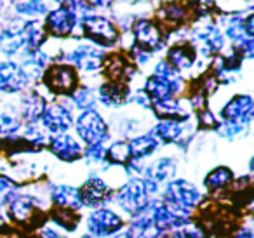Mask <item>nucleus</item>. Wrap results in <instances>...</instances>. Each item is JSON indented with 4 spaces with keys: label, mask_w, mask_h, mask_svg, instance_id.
Returning a JSON list of instances; mask_svg holds the SVG:
<instances>
[{
    "label": "nucleus",
    "mask_w": 254,
    "mask_h": 238,
    "mask_svg": "<svg viewBox=\"0 0 254 238\" xmlns=\"http://www.w3.org/2000/svg\"><path fill=\"white\" fill-rule=\"evenodd\" d=\"M9 217L26 230H37L47 223V214L30 195H16L9 203Z\"/></svg>",
    "instance_id": "nucleus-1"
},
{
    "label": "nucleus",
    "mask_w": 254,
    "mask_h": 238,
    "mask_svg": "<svg viewBox=\"0 0 254 238\" xmlns=\"http://www.w3.org/2000/svg\"><path fill=\"white\" fill-rule=\"evenodd\" d=\"M42 84L51 94L73 96L78 87L77 70L68 64H51L42 71Z\"/></svg>",
    "instance_id": "nucleus-2"
},
{
    "label": "nucleus",
    "mask_w": 254,
    "mask_h": 238,
    "mask_svg": "<svg viewBox=\"0 0 254 238\" xmlns=\"http://www.w3.org/2000/svg\"><path fill=\"white\" fill-rule=\"evenodd\" d=\"M115 200L127 214L131 216H139L143 210L148 205V191H146V186L143 182V179H131L129 182L122 186V188L117 191Z\"/></svg>",
    "instance_id": "nucleus-3"
},
{
    "label": "nucleus",
    "mask_w": 254,
    "mask_h": 238,
    "mask_svg": "<svg viewBox=\"0 0 254 238\" xmlns=\"http://www.w3.org/2000/svg\"><path fill=\"white\" fill-rule=\"evenodd\" d=\"M80 28L85 39L103 47L113 46L119 39V30L112 21H108L103 16H85L80 19Z\"/></svg>",
    "instance_id": "nucleus-4"
},
{
    "label": "nucleus",
    "mask_w": 254,
    "mask_h": 238,
    "mask_svg": "<svg viewBox=\"0 0 254 238\" xmlns=\"http://www.w3.org/2000/svg\"><path fill=\"white\" fill-rule=\"evenodd\" d=\"M132 33H134V49L148 56L157 53L164 46V39H166L160 26L150 19H138L132 26Z\"/></svg>",
    "instance_id": "nucleus-5"
},
{
    "label": "nucleus",
    "mask_w": 254,
    "mask_h": 238,
    "mask_svg": "<svg viewBox=\"0 0 254 238\" xmlns=\"http://www.w3.org/2000/svg\"><path fill=\"white\" fill-rule=\"evenodd\" d=\"M75 127H77V134L82 137L84 143H87V146L103 144V141L108 139V127L101 119V115L94 110L82 113Z\"/></svg>",
    "instance_id": "nucleus-6"
},
{
    "label": "nucleus",
    "mask_w": 254,
    "mask_h": 238,
    "mask_svg": "<svg viewBox=\"0 0 254 238\" xmlns=\"http://www.w3.org/2000/svg\"><path fill=\"white\" fill-rule=\"evenodd\" d=\"M202 200V195L191 182L185 179H174L167 182L166 191H164V202L173 203V205L183 207V209L191 210L197 207Z\"/></svg>",
    "instance_id": "nucleus-7"
},
{
    "label": "nucleus",
    "mask_w": 254,
    "mask_h": 238,
    "mask_svg": "<svg viewBox=\"0 0 254 238\" xmlns=\"http://www.w3.org/2000/svg\"><path fill=\"white\" fill-rule=\"evenodd\" d=\"M124 228V221L119 214L110 209H96L87 219V230L92 238L112 237Z\"/></svg>",
    "instance_id": "nucleus-8"
},
{
    "label": "nucleus",
    "mask_w": 254,
    "mask_h": 238,
    "mask_svg": "<svg viewBox=\"0 0 254 238\" xmlns=\"http://www.w3.org/2000/svg\"><path fill=\"white\" fill-rule=\"evenodd\" d=\"M75 23H77V12L73 11L71 4H61L60 9L47 14L46 23L42 26L46 35L49 33L53 37H68L73 32Z\"/></svg>",
    "instance_id": "nucleus-9"
},
{
    "label": "nucleus",
    "mask_w": 254,
    "mask_h": 238,
    "mask_svg": "<svg viewBox=\"0 0 254 238\" xmlns=\"http://www.w3.org/2000/svg\"><path fill=\"white\" fill-rule=\"evenodd\" d=\"M254 115V103L253 98L247 94H237L223 106L221 117L225 122L237 123V125L247 127Z\"/></svg>",
    "instance_id": "nucleus-10"
},
{
    "label": "nucleus",
    "mask_w": 254,
    "mask_h": 238,
    "mask_svg": "<svg viewBox=\"0 0 254 238\" xmlns=\"http://www.w3.org/2000/svg\"><path fill=\"white\" fill-rule=\"evenodd\" d=\"M78 196H80V205L94 209V207L103 205L112 198V189L108 188V184L103 179L91 178L80 186Z\"/></svg>",
    "instance_id": "nucleus-11"
},
{
    "label": "nucleus",
    "mask_w": 254,
    "mask_h": 238,
    "mask_svg": "<svg viewBox=\"0 0 254 238\" xmlns=\"http://www.w3.org/2000/svg\"><path fill=\"white\" fill-rule=\"evenodd\" d=\"M183 87V80H167L159 75H152L146 78L145 84V94L153 103L167 101V99H174V94L181 91Z\"/></svg>",
    "instance_id": "nucleus-12"
},
{
    "label": "nucleus",
    "mask_w": 254,
    "mask_h": 238,
    "mask_svg": "<svg viewBox=\"0 0 254 238\" xmlns=\"http://www.w3.org/2000/svg\"><path fill=\"white\" fill-rule=\"evenodd\" d=\"M174 174H176V165L171 158H159L152 165H148L145 169V179H143L148 195L155 193L160 182L169 181L171 178H174Z\"/></svg>",
    "instance_id": "nucleus-13"
},
{
    "label": "nucleus",
    "mask_w": 254,
    "mask_h": 238,
    "mask_svg": "<svg viewBox=\"0 0 254 238\" xmlns=\"http://www.w3.org/2000/svg\"><path fill=\"white\" fill-rule=\"evenodd\" d=\"M30 80L25 75V71L21 70V66H18L16 63L5 61L0 63V91L4 92H21L28 87Z\"/></svg>",
    "instance_id": "nucleus-14"
},
{
    "label": "nucleus",
    "mask_w": 254,
    "mask_h": 238,
    "mask_svg": "<svg viewBox=\"0 0 254 238\" xmlns=\"http://www.w3.org/2000/svg\"><path fill=\"white\" fill-rule=\"evenodd\" d=\"M42 120V125L46 127L49 132H53L54 136L58 134H64L71 125H73V117L68 112L64 106L61 105H51L46 106V112L40 117Z\"/></svg>",
    "instance_id": "nucleus-15"
},
{
    "label": "nucleus",
    "mask_w": 254,
    "mask_h": 238,
    "mask_svg": "<svg viewBox=\"0 0 254 238\" xmlns=\"http://www.w3.org/2000/svg\"><path fill=\"white\" fill-rule=\"evenodd\" d=\"M167 63L173 70H188L197 61V49L191 42H176L167 51Z\"/></svg>",
    "instance_id": "nucleus-16"
},
{
    "label": "nucleus",
    "mask_w": 254,
    "mask_h": 238,
    "mask_svg": "<svg viewBox=\"0 0 254 238\" xmlns=\"http://www.w3.org/2000/svg\"><path fill=\"white\" fill-rule=\"evenodd\" d=\"M49 150L63 162H77L84 157L82 146L77 139H73L68 134H58L49 139Z\"/></svg>",
    "instance_id": "nucleus-17"
},
{
    "label": "nucleus",
    "mask_w": 254,
    "mask_h": 238,
    "mask_svg": "<svg viewBox=\"0 0 254 238\" xmlns=\"http://www.w3.org/2000/svg\"><path fill=\"white\" fill-rule=\"evenodd\" d=\"M18 106H19V113H21L23 122H26L28 125H33L37 120H40V117L46 112V99L37 91H32L23 96Z\"/></svg>",
    "instance_id": "nucleus-18"
},
{
    "label": "nucleus",
    "mask_w": 254,
    "mask_h": 238,
    "mask_svg": "<svg viewBox=\"0 0 254 238\" xmlns=\"http://www.w3.org/2000/svg\"><path fill=\"white\" fill-rule=\"evenodd\" d=\"M103 53L96 47H91V46H80L71 53L70 56V61L75 64L77 68L80 70H85V71H96L103 66Z\"/></svg>",
    "instance_id": "nucleus-19"
},
{
    "label": "nucleus",
    "mask_w": 254,
    "mask_h": 238,
    "mask_svg": "<svg viewBox=\"0 0 254 238\" xmlns=\"http://www.w3.org/2000/svg\"><path fill=\"white\" fill-rule=\"evenodd\" d=\"M153 113H155L159 119H162V122H178L183 123L185 120H188L190 113L187 110H183L180 101L176 99H167V101H159L152 103Z\"/></svg>",
    "instance_id": "nucleus-20"
},
{
    "label": "nucleus",
    "mask_w": 254,
    "mask_h": 238,
    "mask_svg": "<svg viewBox=\"0 0 254 238\" xmlns=\"http://www.w3.org/2000/svg\"><path fill=\"white\" fill-rule=\"evenodd\" d=\"M25 33H23V26H4L2 33H0V51L7 56H14L18 51L25 47Z\"/></svg>",
    "instance_id": "nucleus-21"
},
{
    "label": "nucleus",
    "mask_w": 254,
    "mask_h": 238,
    "mask_svg": "<svg viewBox=\"0 0 254 238\" xmlns=\"http://www.w3.org/2000/svg\"><path fill=\"white\" fill-rule=\"evenodd\" d=\"M19 106L12 101H0V134H14L21 127Z\"/></svg>",
    "instance_id": "nucleus-22"
},
{
    "label": "nucleus",
    "mask_w": 254,
    "mask_h": 238,
    "mask_svg": "<svg viewBox=\"0 0 254 238\" xmlns=\"http://www.w3.org/2000/svg\"><path fill=\"white\" fill-rule=\"evenodd\" d=\"M129 96H131V91H129V85L126 84H110V82H105L99 87V99L106 106L124 105V103L129 101Z\"/></svg>",
    "instance_id": "nucleus-23"
},
{
    "label": "nucleus",
    "mask_w": 254,
    "mask_h": 238,
    "mask_svg": "<svg viewBox=\"0 0 254 238\" xmlns=\"http://www.w3.org/2000/svg\"><path fill=\"white\" fill-rule=\"evenodd\" d=\"M195 37L197 40H200L202 44V53L205 54H216L221 51L223 47V35L219 33V30L212 25L200 26L195 30Z\"/></svg>",
    "instance_id": "nucleus-24"
},
{
    "label": "nucleus",
    "mask_w": 254,
    "mask_h": 238,
    "mask_svg": "<svg viewBox=\"0 0 254 238\" xmlns=\"http://www.w3.org/2000/svg\"><path fill=\"white\" fill-rule=\"evenodd\" d=\"M53 196L54 207L60 209H70V210H78L80 209V196H78V189L71 188V186H56L51 193Z\"/></svg>",
    "instance_id": "nucleus-25"
},
{
    "label": "nucleus",
    "mask_w": 254,
    "mask_h": 238,
    "mask_svg": "<svg viewBox=\"0 0 254 238\" xmlns=\"http://www.w3.org/2000/svg\"><path fill=\"white\" fill-rule=\"evenodd\" d=\"M183 123L178 122H160L153 127L152 136L157 141H162V143H181V137H183Z\"/></svg>",
    "instance_id": "nucleus-26"
},
{
    "label": "nucleus",
    "mask_w": 254,
    "mask_h": 238,
    "mask_svg": "<svg viewBox=\"0 0 254 238\" xmlns=\"http://www.w3.org/2000/svg\"><path fill=\"white\" fill-rule=\"evenodd\" d=\"M127 233L131 235V238H155L160 235V231L157 230L153 221L150 219L145 214V210H143V212L139 214V216H136V219L131 223Z\"/></svg>",
    "instance_id": "nucleus-27"
},
{
    "label": "nucleus",
    "mask_w": 254,
    "mask_h": 238,
    "mask_svg": "<svg viewBox=\"0 0 254 238\" xmlns=\"http://www.w3.org/2000/svg\"><path fill=\"white\" fill-rule=\"evenodd\" d=\"M127 143H129V148H131L132 160H141V158L150 157V155L157 150V146H159V141H157L152 134L134 137V139L127 141Z\"/></svg>",
    "instance_id": "nucleus-28"
},
{
    "label": "nucleus",
    "mask_w": 254,
    "mask_h": 238,
    "mask_svg": "<svg viewBox=\"0 0 254 238\" xmlns=\"http://www.w3.org/2000/svg\"><path fill=\"white\" fill-rule=\"evenodd\" d=\"M131 160V148H129L127 141H117L105 151V162L110 165H124L126 167Z\"/></svg>",
    "instance_id": "nucleus-29"
},
{
    "label": "nucleus",
    "mask_w": 254,
    "mask_h": 238,
    "mask_svg": "<svg viewBox=\"0 0 254 238\" xmlns=\"http://www.w3.org/2000/svg\"><path fill=\"white\" fill-rule=\"evenodd\" d=\"M23 33H25V46L28 47V51H40L42 44L46 42V32L44 26L39 21H26L23 25Z\"/></svg>",
    "instance_id": "nucleus-30"
},
{
    "label": "nucleus",
    "mask_w": 254,
    "mask_h": 238,
    "mask_svg": "<svg viewBox=\"0 0 254 238\" xmlns=\"http://www.w3.org/2000/svg\"><path fill=\"white\" fill-rule=\"evenodd\" d=\"M51 219H53L58 226L64 228L66 231H75L78 226V221H80V214H78L77 210L53 207V209H51Z\"/></svg>",
    "instance_id": "nucleus-31"
},
{
    "label": "nucleus",
    "mask_w": 254,
    "mask_h": 238,
    "mask_svg": "<svg viewBox=\"0 0 254 238\" xmlns=\"http://www.w3.org/2000/svg\"><path fill=\"white\" fill-rule=\"evenodd\" d=\"M46 61H47V56L44 53H40V51H32V53H30L28 51V56L25 58L23 68H21L26 77H28V80H30V77L37 78L39 75H42V71L46 70Z\"/></svg>",
    "instance_id": "nucleus-32"
},
{
    "label": "nucleus",
    "mask_w": 254,
    "mask_h": 238,
    "mask_svg": "<svg viewBox=\"0 0 254 238\" xmlns=\"http://www.w3.org/2000/svg\"><path fill=\"white\" fill-rule=\"evenodd\" d=\"M233 181V174L228 167H218L212 172H209L207 178H205V186L211 193L219 191V189L226 188L230 182Z\"/></svg>",
    "instance_id": "nucleus-33"
},
{
    "label": "nucleus",
    "mask_w": 254,
    "mask_h": 238,
    "mask_svg": "<svg viewBox=\"0 0 254 238\" xmlns=\"http://www.w3.org/2000/svg\"><path fill=\"white\" fill-rule=\"evenodd\" d=\"M18 195V182L11 178L0 176V205L11 203V200Z\"/></svg>",
    "instance_id": "nucleus-34"
},
{
    "label": "nucleus",
    "mask_w": 254,
    "mask_h": 238,
    "mask_svg": "<svg viewBox=\"0 0 254 238\" xmlns=\"http://www.w3.org/2000/svg\"><path fill=\"white\" fill-rule=\"evenodd\" d=\"M71 99H73V103H75V106H77V108L85 110V112L92 110V106H94V103H96L94 94H92V91H91V89H87V87L77 89V91L73 92V96H71Z\"/></svg>",
    "instance_id": "nucleus-35"
},
{
    "label": "nucleus",
    "mask_w": 254,
    "mask_h": 238,
    "mask_svg": "<svg viewBox=\"0 0 254 238\" xmlns=\"http://www.w3.org/2000/svg\"><path fill=\"white\" fill-rule=\"evenodd\" d=\"M14 7L19 14H26V16H37V14H46L47 12L46 4H42V2H19Z\"/></svg>",
    "instance_id": "nucleus-36"
},
{
    "label": "nucleus",
    "mask_w": 254,
    "mask_h": 238,
    "mask_svg": "<svg viewBox=\"0 0 254 238\" xmlns=\"http://www.w3.org/2000/svg\"><path fill=\"white\" fill-rule=\"evenodd\" d=\"M197 122L198 127L204 130H211V129H218V120H216L214 113L211 110H202V112H197Z\"/></svg>",
    "instance_id": "nucleus-37"
},
{
    "label": "nucleus",
    "mask_w": 254,
    "mask_h": 238,
    "mask_svg": "<svg viewBox=\"0 0 254 238\" xmlns=\"http://www.w3.org/2000/svg\"><path fill=\"white\" fill-rule=\"evenodd\" d=\"M105 151L106 150L103 148V144H94V146H89L84 155L89 162H101L105 160Z\"/></svg>",
    "instance_id": "nucleus-38"
},
{
    "label": "nucleus",
    "mask_w": 254,
    "mask_h": 238,
    "mask_svg": "<svg viewBox=\"0 0 254 238\" xmlns=\"http://www.w3.org/2000/svg\"><path fill=\"white\" fill-rule=\"evenodd\" d=\"M0 238H26V237L19 233L16 228L5 224V226H0Z\"/></svg>",
    "instance_id": "nucleus-39"
},
{
    "label": "nucleus",
    "mask_w": 254,
    "mask_h": 238,
    "mask_svg": "<svg viewBox=\"0 0 254 238\" xmlns=\"http://www.w3.org/2000/svg\"><path fill=\"white\" fill-rule=\"evenodd\" d=\"M162 238H193V235L190 233V230H173L166 231Z\"/></svg>",
    "instance_id": "nucleus-40"
},
{
    "label": "nucleus",
    "mask_w": 254,
    "mask_h": 238,
    "mask_svg": "<svg viewBox=\"0 0 254 238\" xmlns=\"http://www.w3.org/2000/svg\"><path fill=\"white\" fill-rule=\"evenodd\" d=\"M132 101L138 103V105H141V106H152V103H150V99L146 98L145 92H138L136 98H132Z\"/></svg>",
    "instance_id": "nucleus-41"
},
{
    "label": "nucleus",
    "mask_w": 254,
    "mask_h": 238,
    "mask_svg": "<svg viewBox=\"0 0 254 238\" xmlns=\"http://www.w3.org/2000/svg\"><path fill=\"white\" fill-rule=\"evenodd\" d=\"M230 238H253V231L251 230H240L235 235H232Z\"/></svg>",
    "instance_id": "nucleus-42"
},
{
    "label": "nucleus",
    "mask_w": 254,
    "mask_h": 238,
    "mask_svg": "<svg viewBox=\"0 0 254 238\" xmlns=\"http://www.w3.org/2000/svg\"><path fill=\"white\" fill-rule=\"evenodd\" d=\"M112 238H131V235L126 231V233H117L115 237H112Z\"/></svg>",
    "instance_id": "nucleus-43"
},
{
    "label": "nucleus",
    "mask_w": 254,
    "mask_h": 238,
    "mask_svg": "<svg viewBox=\"0 0 254 238\" xmlns=\"http://www.w3.org/2000/svg\"><path fill=\"white\" fill-rule=\"evenodd\" d=\"M82 238H92L91 235H85V237H82Z\"/></svg>",
    "instance_id": "nucleus-44"
},
{
    "label": "nucleus",
    "mask_w": 254,
    "mask_h": 238,
    "mask_svg": "<svg viewBox=\"0 0 254 238\" xmlns=\"http://www.w3.org/2000/svg\"><path fill=\"white\" fill-rule=\"evenodd\" d=\"M2 30H4V26H2V25H0V33H2Z\"/></svg>",
    "instance_id": "nucleus-45"
},
{
    "label": "nucleus",
    "mask_w": 254,
    "mask_h": 238,
    "mask_svg": "<svg viewBox=\"0 0 254 238\" xmlns=\"http://www.w3.org/2000/svg\"><path fill=\"white\" fill-rule=\"evenodd\" d=\"M0 219H2V214H0Z\"/></svg>",
    "instance_id": "nucleus-46"
},
{
    "label": "nucleus",
    "mask_w": 254,
    "mask_h": 238,
    "mask_svg": "<svg viewBox=\"0 0 254 238\" xmlns=\"http://www.w3.org/2000/svg\"><path fill=\"white\" fill-rule=\"evenodd\" d=\"M0 92H2V91H0Z\"/></svg>",
    "instance_id": "nucleus-47"
}]
</instances>
